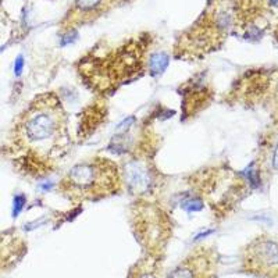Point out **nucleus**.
I'll return each mask as SVG.
<instances>
[{"instance_id": "f257e3e1", "label": "nucleus", "mask_w": 278, "mask_h": 278, "mask_svg": "<svg viewBox=\"0 0 278 278\" xmlns=\"http://www.w3.org/2000/svg\"><path fill=\"white\" fill-rule=\"evenodd\" d=\"M21 135L32 154L44 161H56L67 150L70 137L64 109L54 93L38 97L21 124Z\"/></svg>"}, {"instance_id": "6e6552de", "label": "nucleus", "mask_w": 278, "mask_h": 278, "mask_svg": "<svg viewBox=\"0 0 278 278\" xmlns=\"http://www.w3.org/2000/svg\"><path fill=\"white\" fill-rule=\"evenodd\" d=\"M25 255V245L17 238L0 242V271H4L17 264Z\"/></svg>"}, {"instance_id": "4468645a", "label": "nucleus", "mask_w": 278, "mask_h": 278, "mask_svg": "<svg viewBox=\"0 0 278 278\" xmlns=\"http://www.w3.org/2000/svg\"><path fill=\"white\" fill-rule=\"evenodd\" d=\"M277 34H278V32H277Z\"/></svg>"}, {"instance_id": "ddd939ff", "label": "nucleus", "mask_w": 278, "mask_h": 278, "mask_svg": "<svg viewBox=\"0 0 278 278\" xmlns=\"http://www.w3.org/2000/svg\"><path fill=\"white\" fill-rule=\"evenodd\" d=\"M274 167H278V146L276 153H274Z\"/></svg>"}, {"instance_id": "1a4fd4ad", "label": "nucleus", "mask_w": 278, "mask_h": 278, "mask_svg": "<svg viewBox=\"0 0 278 278\" xmlns=\"http://www.w3.org/2000/svg\"><path fill=\"white\" fill-rule=\"evenodd\" d=\"M127 180L128 185H131L132 189L145 190L150 185V177L146 170L139 164H131L127 170Z\"/></svg>"}, {"instance_id": "39448f33", "label": "nucleus", "mask_w": 278, "mask_h": 278, "mask_svg": "<svg viewBox=\"0 0 278 278\" xmlns=\"http://www.w3.org/2000/svg\"><path fill=\"white\" fill-rule=\"evenodd\" d=\"M220 255L212 245H199L170 271L166 278H217Z\"/></svg>"}, {"instance_id": "9d476101", "label": "nucleus", "mask_w": 278, "mask_h": 278, "mask_svg": "<svg viewBox=\"0 0 278 278\" xmlns=\"http://www.w3.org/2000/svg\"><path fill=\"white\" fill-rule=\"evenodd\" d=\"M150 66V74L152 75H160L166 71L169 66V56L166 53H154L149 61Z\"/></svg>"}, {"instance_id": "423d86ee", "label": "nucleus", "mask_w": 278, "mask_h": 278, "mask_svg": "<svg viewBox=\"0 0 278 278\" xmlns=\"http://www.w3.org/2000/svg\"><path fill=\"white\" fill-rule=\"evenodd\" d=\"M116 1L117 0H75L73 10L67 14V18L64 20L66 30L97 18L104 11H107Z\"/></svg>"}, {"instance_id": "7ed1b4c3", "label": "nucleus", "mask_w": 278, "mask_h": 278, "mask_svg": "<svg viewBox=\"0 0 278 278\" xmlns=\"http://www.w3.org/2000/svg\"><path fill=\"white\" fill-rule=\"evenodd\" d=\"M232 20L231 7L223 0H217L198 24L184 35L178 45V51H183L184 56H199L219 47L230 34Z\"/></svg>"}, {"instance_id": "20e7f679", "label": "nucleus", "mask_w": 278, "mask_h": 278, "mask_svg": "<svg viewBox=\"0 0 278 278\" xmlns=\"http://www.w3.org/2000/svg\"><path fill=\"white\" fill-rule=\"evenodd\" d=\"M242 270L260 278H278V242L259 236L242 250Z\"/></svg>"}, {"instance_id": "0eeeda50", "label": "nucleus", "mask_w": 278, "mask_h": 278, "mask_svg": "<svg viewBox=\"0 0 278 278\" xmlns=\"http://www.w3.org/2000/svg\"><path fill=\"white\" fill-rule=\"evenodd\" d=\"M161 260L145 253L132 264L127 278H160Z\"/></svg>"}, {"instance_id": "f8f14e48", "label": "nucleus", "mask_w": 278, "mask_h": 278, "mask_svg": "<svg viewBox=\"0 0 278 278\" xmlns=\"http://www.w3.org/2000/svg\"><path fill=\"white\" fill-rule=\"evenodd\" d=\"M22 70H24V59H22V56H18L14 63L15 75H17V77H18V75H21Z\"/></svg>"}, {"instance_id": "9b49d317", "label": "nucleus", "mask_w": 278, "mask_h": 278, "mask_svg": "<svg viewBox=\"0 0 278 278\" xmlns=\"http://www.w3.org/2000/svg\"><path fill=\"white\" fill-rule=\"evenodd\" d=\"M27 203V198L24 195H17L13 200V217H17L21 213L22 207Z\"/></svg>"}, {"instance_id": "f03ea898", "label": "nucleus", "mask_w": 278, "mask_h": 278, "mask_svg": "<svg viewBox=\"0 0 278 278\" xmlns=\"http://www.w3.org/2000/svg\"><path fill=\"white\" fill-rule=\"evenodd\" d=\"M120 186L117 164L97 157L74 166L61 180L60 192L73 200H97L118 192Z\"/></svg>"}]
</instances>
